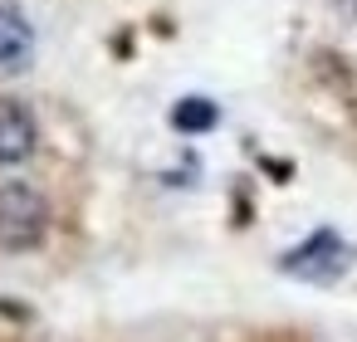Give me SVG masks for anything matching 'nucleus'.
<instances>
[{
  "instance_id": "obj_1",
  "label": "nucleus",
  "mask_w": 357,
  "mask_h": 342,
  "mask_svg": "<svg viewBox=\"0 0 357 342\" xmlns=\"http://www.w3.org/2000/svg\"><path fill=\"white\" fill-rule=\"evenodd\" d=\"M50 235V205L35 186L6 181L0 186V249H35Z\"/></svg>"
},
{
  "instance_id": "obj_2",
  "label": "nucleus",
  "mask_w": 357,
  "mask_h": 342,
  "mask_svg": "<svg viewBox=\"0 0 357 342\" xmlns=\"http://www.w3.org/2000/svg\"><path fill=\"white\" fill-rule=\"evenodd\" d=\"M347 264H352V249H347V240L337 235V230H313L298 249H289L284 259H279V269L289 274V279H303V283H337L342 274H347Z\"/></svg>"
},
{
  "instance_id": "obj_3",
  "label": "nucleus",
  "mask_w": 357,
  "mask_h": 342,
  "mask_svg": "<svg viewBox=\"0 0 357 342\" xmlns=\"http://www.w3.org/2000/svg\"><path fill=\"white\" fill-rule=\"evenodd\" d=\"M30 64H35V25L10 0H0V79H20Z\"/></svg>"
},
{
  "instance_id": "obj_4",
  "label": "nucleus",
  "mask_w": 357,
  "mask_h": 342,
  "mask_svg": "<svg viewBox=\"0 0 357 342\" xmlns=\"http://www.w3.org/2000/svg\"><path fill=\"white\" fill-rule=\"evenodd\" d=\"M40 142L35 113L15 98H0V166H20Z\"/></svg>"
},
{
  "instance_id": "obj_5",
  "label": "nucleus",
  "mask_w": 357,
  "mask_h": 342,
  "mask_svg": "<svg viewBox=\"0 0 357 342\" xmlns=\"http://www.w3.org/2000/svg\"><path fill=\"white\" fill-rule=\"evenodd\" d=\"M215 123H220V108H215L211 98H181V103L172 108V127H176V132H191V137H196V132H211Z\"/></svg>"
}]
</instances>
